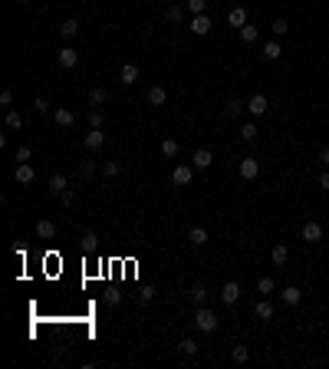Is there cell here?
Masks as SVG:
<instances>
[{"instance_id":"1","label":"cell","mask_w":329,"mask_h":369,"mask_svg":"<svg viewBox=\"0 0 329 369\" xmlns=\"http://www.w3.org/2000/svg\"><path fill=\"white\" fill-rule=\"evenodd\" d=\"M194 326H198L201 333H214L218 330V313H211L207 307H198V313H194Z\"/></svg>"},{"instance_id":"2","label":"cell","mask_w":329,"mask_h":369,"mask_svg":"<svg viewBox=\"0 0 329 369\" xmlns=\"http://www.w3.org/2000/svg\"><path fill=\"white\" fill-rule=\"evenodd\" d=\"M267 109H270V99L263 93H254V96H250V102H247V112L250 116H263Z\"/></svg>"},{"instance_id":"3","label":"cell","mask_w":329,"mask_h":369,"mask_svg":"<svg viewBox=\"0 0 329 369\" xmlns=\"http://www.w3.org/2000/svg\"><path fill=\"white\" fill-rule=\"evenodd\" d=\"M257 175H260V162L257 158H241V178L244 182H254Z\"/></svg>"},{"instance_id":"4","label":"cell","mask_w":329,"mask_h":369,"mask_svg":"<svg viewBox=\"0 0 329 369\" xmlns=\"http://www.w3.org/2000/svg\"><path fill=\"white\" fill-rule=\"evenodd\" d=\"M211 17H207V13H198V17L191 20V33L194 37H207V33H211Z\"/></svg>"},{"instance_id":"5","label":"cell","mask_w":329,"mask_h":369,"mask_svg":"<svg viewBox=\"0 0 329 369\" xmlns=\"http://www.w3.org/2000/svg\"><path fill=\"white\" fill-rule=\"evenodd\" d=\"M191 178H194V165H174V172H171L174 185H191Z\"/></svg>"},{"instance_id":"6","label":"cell","mask_w":329,"mask_h":369,"mask_svg":"<svg viewBox=\"0 0 329 369\" xmlns=\"http://www.w3.org/2000/svg\"><path fill=\"white\" fill-rule=\"evenodd\" d=\"M56 63H59V66H63V69H73V66H76V63H79V53H76V50H73V46H63V50H59V53H56Z\"/></svg>"},{"instance_id":"7","label":"cell","mask_w":329,"mask_h":369,"mask_svg":"<svg viewBox=\"0 0 329 369\" xmlns=\"http://www.w3.org/2000/svg\"><path fill=\"white\" fill-rule=\"evenodd\" d=\"M303 241H306V244L323 241V228H319V221H306V224H303Z\"/></svg>"},{"instance_id":"8","label":"cell","mask_w":329,"mask_h":369,"mask_svg":"<svg viewBox=\"0 0 329 369\" xmlns=\"http://www.w3.org/2000/svg\"><path fill=\"white\" fill-rule=\"evenodd\" d=\"M13 178H17V185H30L33 178H37V172L30 168V162H17V172H13Z\"/></svg>"},{"instance_id":"9","label":"cell","mask_w":329,"mask_h":369,"mask_svg":"<svg viewBox=\"0 0 329 369\" xmlns=\"http://www.w3.org/2000/svg\"><path fill=\"white\" fill-rule=\"evenodd\" d=\"M221 300L227 303V307H230V303H237V300H241V283H234V280L224 283V287H221Z\"/></svg>"},{"instance_id":"10","label":"cell","mask_w":329,"mask_h":369,"mask_svg":"<svg viewBox=\"0 0 329 369\" xmlns=\"http://www.w3.org/2000/svg\"><path fill=\"white\" fill-rule=\"evenodd\" d=\"M82 142H86L89 152H96V149H102V145H106V132H102V129H93V132H86V138H82Z\"/></svg>"},{"instance_id":"11","label":"cell","mask_w":329,"mask_h":369,"mask_svg":"<svg viewBox=\"0 0 329 369\" xmlns=\"http://www.w3.org/2000/svg\"><path fill=\"white\" fill-rule=\"evenodd\" d=\"M191 165H194V168H211V165H214V155L207 149H198L191 155Z\"/></svg>"},{"instance_id":"12","label":"cell","mask_w":329,"mask_h":369,"mask_svg":"<svg viewBox=\"0 0 329 369\" xmlns=\"http://www.w3.org/2000/svg\"><path fill=\"white\" fill-rule=\"evenodd\" d=\"M207 294H211V290H207L204 283H194V287L188 290V297H191V303H198V307H204V303H207Z\"/></svg>"},{"instance_id":"13","label":"cell","mask_w":329,"mask_h":369,"mask_svg":"<svg viewBox=\"0 0 329 369\" xmlns=\"http://www.w3.org/2000/svg\"><path fill=\"white\" fill-rule=\"evenodd\" d=\"M79 247L86 250V254H93V250L99 247V234H96V231H82V238H79Z\"/></svg>"},{"instance_id":"14","label":"cell","mask_w":329,"mask_h":369,"mask_svg":"<svg viewBox=\"0 0 329 369\" xmlns=\"http://www.w3.org/2000/svg\"><path fill=\"white\" fill-rule=\"evenodd\" d=\"M118 76H122V82H125V86H135V82H138V66H135V63H125Z\"/></svg>"},{"instance_id":"15","label":"cell","mask_w":329,"mask_h":369,"mask_svg":"<svg viewBox=\"0 0 329 369\" xmlns=\"http://www.w3.org/2000/svg\"><path fill=\"white\" fill-rule=\"evenodd\" d=\"M46 188H50L53 194H63L69 188V178L66 175H50V182H46Z\"/></svg>"},{"instance_id":"16","label":"cell","mask_w":329,"mask_h":369,"mask_svg":"<svg viewBox=\"0 0 329 369\" xmlns=\"http://www.w3.org/2000/svg\"><path fill=\"white\" fill-rule=\"evenodd\" d=\"M37 238H43V241L56 238V224L53 221H37Z\"/></svg>"},{"instance_id":"17","label":"cell","mask_w":329,"mask_h":369,"mask_svg":"<svg viewBox=\"0 0 329 369\" xmlns=\"http://www.w3.org/2000/svg\"><path fill=\"white\" fill-rule=\"evenodd\" d=\"M53 119H56V125H59V129H69L76 116H73V109H56V116H53Z\"/></svg>"},{"instance_id":"18","label":"cell","mask_w":329,"mask_h":369,"mask_svg":"<svg viewBox=\"0 0 329 369\" xmlns=\"http://www.w3.org/2000/svg\"><path fill=\"white\" fill-rule=\"evenodd\" d=\"M188 241H191L194 247H204L207 244V231L204 228H191V231H188Z\"/></svg>"},{"instance_id":"19","label":"cell","mask_w":329,"mask_h":369,"mask_svg":"<svg viewBox=\"0 0 329 369\" xmlns=\"http://www.w3.org/2000/svg\"><path fill=\"white\" fill-rule=\"evenodd\" d=\"M244 109H247V106H244L241 99H227V106H224V116H227V119H237Z\"/></svg>"},{"instance_id":"20","label":"cell","mask_w":329,"mask_h":369,"mask_svg":"<svg viewBox=\"0 0 329 369\" xmlns=\"http://www.w3.org/2000/svg\"><path fill=\"white\" fill-rule=\"evenodd\" d=\"M165 99H168V93L162 86H152L148 89V106H165Z\"/></svg>"},{"instance_id":"21","label":"cell","mask_w":329,"mask_h":369,"mask_svg":"<svg viewBox=\"0 0 329 369\" xmlns=\"http://www.w3.org/2000/svg\"><path fill=\"white\" fill-rule=\"evenodd\" d=\"M227 23L230 26H247V13H244L241 7H234V10L227 13Z\"/></svg>"},{"instance_id":"22","label":"cell","mask_w":329,"mask_h":369,"mask_svg":"<svg viewBox=\"0 0 329 369\" xmlns=\"http://www.w3.org/2000/svg\"><path fill=\"white\" fill-rule=\"evenodd\" d=\"M76 33H79V23H76V20H63V23H59V37L73 40Z\"/></svg>"},{"instance_id":"23","label":"cell","mask_w":329,"mask_h":369,"mask_svg":"<svg viewBox=\"0 0 329 369\" xmlns=\"http://www.w3.org/2000/svg\"><path fill=\"white\" fill-rule=\"evenodd\" d=\"M106 99H109L106 86H93V89H89V102H93V106H102Z\"/></svg>"},{"instance_id":"24","label":"cell","mask_w":329,"mask_h":369,"mask_svg":"<svg viewBox=\"0 0 329 369\" xmlns=\"http://www.w3.org/2000/svg\"><path fill=\"white\" fill-rule=\"evenodd\" d=\"M230 359H234V363H247V359H250V350H247V343H237L234 350H230Z\"/></svg>"},{"instance_id":"25","label":"cell","mask_w":329,"mask_h":369,"mask_svg":"<svg viewBox=\"0 0 329 369\" xmlns=\"http://www.w3.org/2000/svg\"><path fill=\"white\" fill-rule=\"evenodd\" d=\"M102 303H106V307H118V303H122V290L109 287L106 294H102Z\"/></svg>"},{"instance_id":"26","label":"cell","mask_w":329,"mask_h":369,"mask_svg":"<svg viewBox=\"0 0 329 369\" xmlns=\"http://www.w3.org/2000/svg\"><path fill=\"white\" fill-rule=\"evenodd\" d=\"M300 297H303V294H300V287H283V303H286V307H296Z\"/></svg>"},{"instance_id":"27","label":"cell","mask_w":329,"mask_h":369,"mask_svg":"<svg viewBox=\"0 0 329 369\" xmlns=\"http://www.w3.org/2000/svg\"><path fill=\"white\" fill-rule=\"evenodd\" d=\"M254 317H257V320H270V317H274V303L260 300V303L254 307Z\"/></svg>"},{"instance_id":"28","label":"cell","mask_w":329,"mask_h":369,"mask_svg":"<svg viewBox=\"0 0 329 369\" xmlns=\"http://www.w3.org/2000/svg\"><path fill=\"white\" fill-rule=\"evenodd\" d=\"M280 56H283V50H280V43H277V40H270V43L263 46V60H280Z\"/></svg>"},{"instance_id":"29","label":"cell","mask_w":329,"mask_h":369,"mask_svg":"<svg viewBox=\"0 0 329 369\" xmlns=\"http://www.w3.org/2000/svg\"><path fill=\"white\" fill-rule=\"evenodd\" d=\"M274 290H277L274 277H260V280H257V294H263V297H267V294H274Z\"/></svg>"},{"instance_id":"30","label":"cell","mask_w":329,"mask_h":369,"mask_svg":"<svg viewBox=\"0 0 329 369\" xmlns=\"http://www.w3.org/2000/svg\"><path fill=\"white\" fill-rule=\"evenodd\" d=\"M102 175H106V178L122 175V165H118V162H112V158H109V162H102Z\"/></svg>"},{"instance_id":"31","label":"cell","mask_w":329,"mask_h":369,"mask_svg":"<svg viewBox=\"0 0 329 369\" xmlns=\"http://www.w3.org/2000/svg\"><path fill=\"white\" fill-rule=\"evenodd\" d=\"M178 353H181V356H194V353H198V343H194V339H181Z\"/></svg>"},{"instance_id":"32","label":"cell","mask_w":329,"mask_h":369,"mask_svg":"<svg viewBox=\"0 0 329 369\" xmlns=\"http://www.w3.org/2000/svg\"><path fill=\"white\" fill-rule=\"evenodd\" d=\"M270 257H274V264H286V257H290V250H286V244H277L274 250H270Z\"/></svg>"},{"instance_id":"33","label":"cell","mask_w":329,"mask_h":369,"mask_svg":"<svg viewBox=\"0 0 329 369\" xmlns=\"http://www.w3.org/2000/svg\"><path fill=\"white\" fill-rule=\"evenodd\" d=\"M241 138H244V142H254V138H257V125L254 122H244L241 125Z\"/></svg>"},{"instance_id":"34","label":"cell","mask_w":329,"mask_h":369,"mask_svg":"<svg viewBox=\"0 0 329 369\" xmlns=\"http://www.w3.org/2000/svg\"><path fill=\"white\" fill-rule=\"evenodd\" d=\"M270 30H274V40H280V37H286V30H290V26H286V20L280 17V20H274V23H270Z\"/></svg>"},{"instance_id":"35","label":"cell","mask_w":329,"mask_h":369,"mask_svg":"<svg viewBox=\"0 0 329 369\" xmlns=\"http://www.w3.org/2000/svg\"><path fill=\"white\" fill-rule=\"evenodd\" d=\"M162 155L165 158H174V155H178V142H174V138H165V142H162Z\"/></svg>"},{"instance_id":"36","label":"cell","mask_w":329,"mask_h":369,"mask_svg":"<svg viewBox=\"0 0 329 369\" xmlns=\"http://www.w3.org/2000/svg\"><path fill=\"white\" fill-rule=\"evenodd\" d=\"M181 17H185V10H181V7H168V10H165V20H168V23H181Z\"/></svg>"},{"instance_id":"37","label":"cell","mask_w":329,"mask_h":369,"mask_svg":"<svg viewBox=\"0 0 329 369\" xmlns=\"http://www.w3.org/2000/svg\"><path fill=\"white\" fill-rule=\"evenodd\" d=\"M7 125H10V129H20V125H23V116H20L17 109H7Z\"/></svg>"},{"instance_id":"38","label":"cell","mask_w":329,"mask_h":369,"mask_svg":"<svg viewBox=\"0 0 329 369\" xmlns=\"http://www.w3.org/2000/svg\"><path fill=\"white\" fill-rule=\"evenodd\" d=\"M138 303H142V307H145V303H152V300H155V287H142V290H138Z\"/></svg>"},{"instance_id":"39","label":"cell","mask_w":329,"mask_h":369,"mask_svg":"<svg viewBox=\"0 0 329 369\" xmlns=\"http://www.w3.org/2000/svg\"><path fill=\"white\" fill-rule=\"evenodd\" d=\"M241 40L244 43H254L257 40V26H241Z\"/></svg>"},{"instance_id":"40","label":"cell","mask_w":329,"mask_h":369,"mask_svg":"<svg viewBox=\"0 0 329 369\" xmlns=\"http://www.w3.org/2000/svg\"><path fill=\"white\" fill-rule=\"evenodd\" d=\"M102 122H106V116H102L99 109H93V112H89V125H93V129H102Z\"/></svg>"},{"instance_id":"41","label":"cell","mask_w":329,"mask_h":369,"mask_svg":"<svg viewBox=\"0 0 329 369\" xmlns=\"http://www.w3.org/2000/svg\"><path fill=\"white\" fill-rule=\"evenodd\" d=\"M204 7H207V0H188V10L198 17V13H204Z\"/></svg>"},{"instance_id":"42","label":"cell","mask_w":329,"mask_h":369,"mask_svg":"<svg viewBox=\"0 0 329 369\" xmlns=\"http://www.w3.org/2000/svg\"><path fill=\"white\" fill-rule=\"evenodd\" d=\"M30 158H33V149L30 145H20L17 149V162H30Z\"/></svg>"},{"instance_id":"43","label":"cell","mask_w":329,"mask_h":369,"mask_svg":"<svg viewBox=\"0 0 329 369\" xmlns=\"http://www.w3.org/2000/svg\"><path fill=\"white\" fill-rule=\"evenodd\" d=\"M33 109H37V112H46V109H50V102H46L43 96H37V99H33Z\"/></svg>"},{"instance_id":"44","label":"cell","mask_w":329,"mask_h":369,"mask_svg":"<svg viewBox=\"0 0 329 369\" xmlns=\"http://www.w3.org/2000/svg\"><path fill=\"white\" fill-rule=\"evenodd\" d=\"M59 198H63V205H73V201H76V191H73V188H66Z\"/></svg>"},{"instance_id":"45","label":"cell","mask_w":329,"mask_h":369,"mask_svg":"<svg viewBox=\"0 0 329 369\" xmlns=\"http://www.w3.org/2000/svg\"><path fill=\"white\" fill-rule=\"evenodd\" d=\"M316 158H319V162H323L326 168H329V145H323V149H319V155H316Z\"/></svg>"},{"instance_id":"46","label":"cell","mask_w":329,"mask_h":369,"mask_svg":"<svg viewBox=\"0 0 329 369\" xmlns=\"http://www.w3.org/2000/svg\"><path fill=\"white\" fill-rule=\"evenodd\" d=\"M10 102H13V93H10V89H4V93H0V106H10Z\"/></svg>"},{"instance_id":"47","label":"cell","mask_w":329,"mask_h":369,"mask_svg":"<svg viewBox=\"0 0 329 369\" xmlns=\"http://www.w3.org/2000/svg\"><path fill=\"white\" fill-rule=\"evenodd\" d=\"M319 188H323V191H329V172H323V175H319Z\"/></svg>"},{"instance_id":"48","label":"cell","mask_w":329,"mask_h":369,"mask_svg":"<svg viewBox=\"0 0 329 369\" xmlns=\"http://www.w3.org/2000/svg\"><path fill=\"white\" fill-rule=\"evenodd\" d=\"M17 4H30V0H17Z\"/></svg>"}]
</instances>
